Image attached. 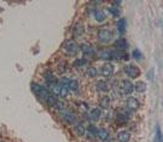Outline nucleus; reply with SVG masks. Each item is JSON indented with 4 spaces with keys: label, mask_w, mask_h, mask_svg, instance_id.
I'll return each mask as SVG.
<instances>
[{
    "label": "nucleus",
    "mask_w": 163,
    "mask_h": 142,
    "mask_svg": "<svg viewBox=\"0 0 163 142\" xmlns=\"http://www.w3.org/2000/svg\"><path fill=\"white\" fill-rule=\"evenodd\" d=\"M126 104H127V108L129 111H137L139 108V106H140L139 104V101L134 97H128Z\"/></svg>",
    "instance_id": "7"
},
{
    "label": "nucleus",
    "mask_w": 163,
    "mask_h": 142,
    "mask_svg": "<svg viewBox=\"0 0 163 142\" xmlns=\"http://www.w3.org/2000/svg\"><path fill=\"white\" fill-rule=\"evenodd\" d=\"M129 139H131V134L126 131V130H122V131L117 132V140L120 142H128Z\"/></svg>",
    "instance_id": "13"
},
{
    "label": "nucleus",
    "mask_w": 163,
    "mask_h": 142,
    "mask_svg": "<svg viewBox=\"0 0 163 142\" xmlns=\"http://www.w3.org/2000/svg\"><path fill=\"white\" fill-rule=\"evenodd\" d=\"M121 89H122V92L126 94V95H131L133 91H134V84H132L131 80H122L121 83Z\"/></svg>",
    "instance_id": "5"
},
{
    "label": "nucleus",
    "mask_w": 163,
    "mask_h": 142,
    "mask_svg": "<svg viewBox=\"0 0 163 142\" xmlns=\"http://www.w3.org/2000/svg\"><path fill=\"white\" fill-rule=\"evenodd\" d=\"M112 38V33L109 31V29H100L98 32V39H99L100 43L103 44H108Z\"/></svg>",
    "instance_id": "3"
},
{
    "label": "nucleus",
    "mask_w": 163,
    "mask_h": 142,
    "mask_svg": "<svg viewBox=\"0 0 163 142\" xmlns=\"http://www.w3.org/2000/svg\"><path fill=\"white\" fill-rule=\"evenodd\" d=\"M114 73V66L111 63H105L102 66V75L105 78H110Z\"/></svg>",
    "instance_id": "6"
},
{
    "label": "nucleus",
    "mask_w": 163,
    "mask_h": 142,
    "mask_svg": "<svg viewBox=\"0 0 163 142\" xmlns=\"http://www.w3.org/2000/svg\"><path fill=\"white\" fill-rule=\"evenodd\" d=\"M46 102H47V104H48V106H51V107H53V106H56V103L58 102L57 96H56V95H53V94H51L50 96H48V98L46 100Z\"/></svg>",
    "instance_id": "21"
},
{
    "label": "nucleus",
    "mask_w": 163,
    "mask_h": 142,
    "mask_svg": "<svg viewBox=\"0 0 163 142\" xmlns=\"http://www.w3.org/2000/svg\"><path fill=\"white\" fill-rule=\"evenodd\" d=\"M99 56H100V58H104V60H109V58H111V51H109V50L102 51Z\"/></svg>",
    "instance_id": "28"
},
{
    "label": "nucleus",
    "mask_w": 163,
    "mask_h": 142,
    "mask_svg": "<svg viewBox=\"0 0 163 142\" xmlns=\"http://www.w3.org/2000/svg\"><path fill=\"white\" fill-rule=\"evenodd\" d=\"M56 107H57L58 109H61V111H64V103H62V102L58 101V102L56 103Z\"/></svg>",
    "instance_id": "33"
},
{
    "label": "nucleus",
    "mask_w": 163,
    "mask_h": 142,
    "mask_svg": "<svg viewBox=\"0 0 163 142\" xmlns=\"http://www.w3.org/2000/svg\"><path fill=\"white\" fill-rule=\"evenodd\" d=\"M93 15H94V18L98 22H104L105 21V14H104V11L102 9H96Z\"/></svg>",
    "instance_id": "14"
},
{
    "label": "nucleus",
    "mask_w": 163,
    "mask_h": 142,
    "mask_svg": "<svg viewBox=\"0 0 163 142\" xmlns=\"http://www.w3.org/2000/svg\"><path fill=\"white\" fill-rule=\"evenodd\" d=\"M112 4H114V5H121V1H114Z\"/></svg>",
    "instance_id": "36"
},
{
    "label": "nucleus",
    "mask_w": 163,
    "mask_h": 142,
    "mask_svg": "<svg viewBox=\"0 0 163 142\" xmlns=\"http://www.w3.org/2000/svg\"><path fill=\"white\" fill-rule=\"evenodd\" d=\"M44 76H45V80L47 81L48 84H53V83H57V78L55 76V74H53V73L50 72V70H47V72H45Z\"/></svg>",
    "instance_id": "17"
},
{
    "label": "nucleus",
    "mask_w": 163,
    "mask_h": 142,
    "mask_svg": "<svg viewBox=\"0 0 163 142\" xmlns=\"http://www.w3.org/2000/svg\"><path fill=\"white\" fill-rule=\"evenodd\" d=\"M86 63H87V60H86V58H79V60H76V61L74 62V67L80 68V67L85 66Z\"/></svg>",
    "instance_id": "26"
},
{
    "label": "nucleus",
    "mask_w": 163,
    "mask_h": 142,
    "mask_svg": "<svg viewBox=\"0 0 163 142\" xmlns=\"http://www.w3.org/2000/svg\"><path fill=\"white\" fill-rule=\"evenodd\" d=\"M68 89L71 91H77L79 89V81L77 80H70V83H69L68 85Z\"/></svg>",
    "instance_id": "23"
},
{
    "label": "nucleus",
    "mask_w": 163,
    "mask_h": 142,
    "mask_svg": "<svg viewBox=\"0 0 163 142\" xmlns=\"http://www.w3.org/2000/svg\"><path fill=\"white\" fill-rule=\"evenodd\" d=\"M63 47H64V50H65L69 55H75L79 51V49H80V46L76 44V41L73 40V39L67 40L65 43H64Z\"/></svg>",
    "instance_id": "2"
},
{
    "label": "nucleus",
    "mask_w": 163,
    "mask_h": 142,
    "mask_svg": "<svg viewBox=\"0 0 163 142\" xmlns=\"http://www.w3.org/2000/svg\"><path fill=\"white\" fill-rule=\"evenodd\" d=\"M62 118L69 124H73L75 122L74 113H71V112H69V111H62Z\"/></svg>",
    "instance_id": "10"
},
{
    "label": "nucleus",
    "mask_w": 163,
    "mask_h": 142,
    "mask_svg": "<svg viewBox=\"0 0 163 142\" xmlns=\"http://www.w3.org/2000/svg\"><path fill=\"white\" fill-rule=\"evenodd\" d=\"M75 132H76V135H79V136H84L86 134V129H85L82 123L75 124Z\"/></svg>",
    "instance_id": "18"
},
{
    "label": "nucleus",
    "mask_w": 163,
    "mask_h": 142,
    "mask_svg": "<svg viewBox=\"0 0 163 142\" xmlns=\"http://www.w3.org/2000/svg\"><path fill=\"white\" fill-rule=\"evenodd\" d=\"M86 75L88 78H96L97 76V68L96 67H88L86 70Z\"/></svg>",
    "instance_id": "20"
},
{
    "label": "nucleus",
    "mask_w": 163,
    "mask_h": 142,
    "mask_svg": "<svg viewBox=\"0 0 163 142\" xmlns=\"http://www.w3.org/2000/svg\"><path fill=\"white\" fill-rule=\"evenodd\" d=\"M156 142H163V137H162L160 128H157V131H156Z\"/></svg>",
    "instance_id": "30"
},
{
    "label": "nucleus",
    "mask_w": 163,
    "mask_h": 142,
    "mask_svg": "<svg viewBox=\"0 0 163 142\" xmlns=\"http://www.w3.org/2000/svg\"><path fill=\"white\" fill-rule=\"evenodd\" d=\"M97 91H99V92H108L110 90V86L106 81H104V80H99L97 83Z\"/></svg>",
    "instance_id": "11"
},
{
    "label": "nucleus",
    "mask_w": 163,
    "mask_h": 142,
    "mask_svg": "<svg viewBox=\"0 0 163 142\" xmlns=\"http://www.w3.org/2000/svg\"><path fill=\"white\" fill-rule=\"evenodd\" d=\"M82 33H84V26L81 25V23H77L74 28V34L76 35V37H79V35H81Z\"/></svg>",
    "instance_id": "24"
},
{
    "label": "nucleus",
    "mask_w": 163,
    "mask_h": 142,
    "mask_svg": "<svg viewBox=\"0 0 163 142\" xmlns=\"http://www.w3.org/2000/svg\"><path fill=\"white\" fill-rule=\"evenodd\" d=\"M79 108H80V111H82V112H87V111H88V106H87V103L82 102V103H80Z\"/></svg>",
    "instance_id": "32"
},
{
    "label": "nucleus",
    "mask_w": 163,
    "mask_h": 142,
    "mask_svg": "<svg viewBox=\"0 0 163 142\" xmlns=\"http://www.w3.org/2000/svg\"><path fill=\"white\" fill-rule=\"evenodd\" d=\"M87 131H88V137H94L98 132V129L94 125H90L88 129H87Z\"/></svg>",
    "instance_id": "25"
},
{
    "label": "nucleus",
    "mask_w": 163,
    "mask_h": 142,
    "mask_svg": "<svg viewBox=\"0 0 163 142\" xmlns=\"http://www.w3.org/2000/svg\"><path fill=\"white\" fill-rule=\"evenodd\" d=\"M126 25H127L126 20H125V18H121V20L119 21V23H117V29H119V32L125 33V31H126Z\"/></svg>",
    "instance_id": "22"
},
{
    "label": "nucleus",
    "mask_w": 163,
    "mask_h": 142,
    "mask_svg": "<svg viewBox=\"0 0 163 142\" xmlns=\"http://www.w3.org/2000/svg\"><path fill=\"white\" fill-rule=\"evenodd\" d=\"M32 90L34 91V94H36L40 98L45 100V101L48 98V96L51 95V94H50V91H48L45 86L39 85V84H36V83H33V84H32Z\"/></svg>",
    "instance_id": "1"
},
{
    "label": "nucleus",
    "mask_w": 163,
    "mask_h": 142,
    "mask_svg": "<svg viewBox=\"0 0 163 142\" xmlns=\"http://www.w3.org/2000/svg\"><path fill=\"white\" fill-rule=\"evenodd\" d=\"M110 102H111V98L109 96H102L100 102H99L102 109H108L110 107Z\"/></svg>",
    "instance_id": "16"
},
{
    "label": "nucleus",
    "mask_w": 163,
    "mask_h": 142,
    "mask_svg": "<svg viewBox=\"0 0 163 142\" xmlns=\"http://www.w3.org/2000/svg\"><path fill=\"white\" fill-rule=\"evenodd\" d=\"M68 95H69V89L67 86H62L61 87V92H59V96L62 98H65L68 97Z\"/></svg>",
    "instance_id": "27"
},
{
    "label": "nucleus",
    "mask_w": 163,
    "mask_h": 142,
    "mask_svg": "<svg viewBox=\"0 0 163 142\" xmlns=\"http://www.w3.org/2000/svg\"><path fill=\"white\" fill-rule=\"evenodd\" d=\"M125 73L131 76V78H138L139 74H140V70H139V68L137 66H134V64H128V66L125 67Z\"/></svg>",
    "instance_id": "4"
},
{
    "label": "nucleus",
    "mask_w": 163,
    "mask_h": 142,
    "mask_svg": "<svg viewBox=\"0 0 163 142\" xmlns=\"http://www.w3.org/2000/svg\"><path fill=\"white\" fill-rule=\"evenodd\" d=\"M80 50L84 52L86 56H93L94 55V49L90 44H82L80 46Z\"/></svg>",
    "instance_id": "9"
},
{
    "label": "nucleus",
    "mask_w": 163,
    "mask_h": 142,
    "mask_svg": "<svg viewBox=\"0 0 163 142\" xmlns=\"http://www.w3.org/2000/svg\"><path fill=\"white\" fill-rule=\"evenodd\" d=\"M132 56L135 58V60H141L143 58V54L139 50H133V52H132Z\"/></svg>",
    "instance_id": "29"
},
{
    "label": "nucleus",
    "mask_w": 163,
    "mask_h": 142,
    "mask_svg": "<svg viewBox=\"0 0 163 142\" xmlns=\"http://www.w3.org/2000/svg\"><path fill=\"white\" fill-rule=\"evenodd\" d=\"M115 47H116L117 50H120V51L128 49V43H127V40H126L125 38H120V39L115 43Z\"/></svg>",
    "instance_id": "12"
},
{
    "label": "nucleus",
    "mask_w": 163,
    "mask_h": 142,
    "mask_svg": "<svg viewBox=\"0 0 163 142\" xmlns=\"http://www.w3.org/2000/svg\"><path fill=\"white\" fill-rule=\"evenodd\" d=\"M109 10H110V12H111V15H114L115 17H119V16H120V11H119V9H117V8L111 6Z\"/></svg>",
    "instance_id": "31"
},
{
    "label": "nucleus",
    "mask_w": 163,
    "mask_h": 142,
    "mask_svg": "<svg viewBox=\"0 0 163 142\" xmlns=\"http://www.w3.org/2000/svg\"><path fill=\"white\" fill-rule=\"evenodd\" d=\"M97 137L99 139V140H102V141H106V140H109L110 135L108 132V130H105V129H98Z\"/></svg>",
    "instance_id": "15"
},
{
    "label": "nucleus",
    "mask_w": 163,
    "mask_h": 142,
    "mask_svg": "<svg viewBox=\"0 0 163 142\" xmlns=\"http://www.w3.org/2000/svg\"><path fill=\"white\" fill-rule=\"evenodd\" d=\"M134 90H137L138 92H145L146 91V84L144 81H138L134 85Z\"/></svg>",
    "instance_id": "19"
},
{
    "label": "nucleus",
    "mask_w": 163,
    "mask_h": 142,
    "mask_svg": "<svg viewBox=\"0 0 163 142\" xmlns=\"http://www.w3.org/2000/svg\"><path fill=\"white\" fill-rule=\"evenodd\" d=\"M152 74H154V69H151V73H150V72L148 73V79H150V80H152V79H154V76H152Z\"/></svg>",
    "instance_id": "35"
},
{
    "label": "nucleus",
    "mask_w": 163,
    "mask_h": 142,
    "mask_svg": "<svg viewBox=\"0 0 163 142\" xmlns=\"http://www.w3.org/2000/svg\"><path fill=\"white\" fill-rule=\"evenodd\" d=\"M88 118L92 120V122H98L102 118V111L99 108H94V109H92L90 111V113H88Z\"/></svg>",
    "instance_id": "8"
},
{
    "label": "nucleus",
    "mask_w": 163,
    "mask_h": 142,
    "mask_svg": "<svg viewBox=\"0 0 163 142\" xmlns=\"http://www.w3.org/2000/svg\"><path fill=\"white\" fill-rule=\"evenodd\" d=\"M58 69H59V72H61V73L64 72V70H65V62L61 63V64H59V68H58Z\"/></svg>",
    "instance_id": "34"
}]
</instances>
